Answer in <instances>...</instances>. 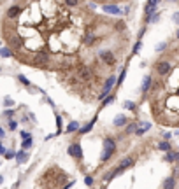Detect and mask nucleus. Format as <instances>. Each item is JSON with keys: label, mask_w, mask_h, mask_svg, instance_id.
<instances>
[{"label": "nucleus", "mask_w": 179, "mask_h": 189, "mask_svg": "<svg viewBox=\"0 0 179 189\" xmlns=\"http://www.w3.org/2000/svg\"><path fill=\"white\" fill-rule=\"evenodd\" d=\"M114 152H116V140L114 138H104V151L102 156H100V161L102 163L109 161Z\"/></svg>", "instance_id": "nucleus-1"}, {"label": "nucleus", "mask_w": 179, "mask_h": 189, "mask_svg": "<svg viewBox=\"0 0 179 189\" xmlns=\"http://www.w3.org/2000/svg\"><path fill=\"white\" fill-rule=\"evenodd\" d=\"M160 0H147L146 6H144V21L146 25L151 23V18H153V12H156V6Z\"/></svg>", "instance_id": "nucleus-2"}, {"label": "nucleus", "mask_w": 179, "mask_h": 189, "mask_svg": "<svg viewBox=\"0 0 179 189\" xmlns=\"http://www.w3.org/2000/svg\"><path fill=\"white\" fill-rule=\"evenodd\" d=\"M116 76H111V77H107L105 79V82H104V88H102V93L100 95H97V100H104V98L107 97L109 93H111V89H113L114 86H116Z\"/></svg>", "instance_id": "nucleus-3"}, {"label": "nucleus", "mask_w": 179, "mask_h": 189, "mask_svg": "<svg viewBox=\"0 0 179 189\" xmlns=\"http://www.w3.org/2000/svg\"><path fill=\"white\" fill-rule=\"evenodd\" d=\"M98 56H100V60H102L107 67H113L114 63H116V54H114L113 51H109V49H102V51L98 53Z\"/></svg>", "instance_id": "nucleus-4"}, {"label": "nucleus", "mask_w": 179, "mask_h": 189, "mask_svg": "<svg viewBox=\"0 0 179 189\" xmlns=\"http://www.w3.org/2000/svg\"><path fill=\"white\" fill-rule=\"evenodd\" d=\"M67 152H69V156H72L74 159H77V161H81L83 159V147H81L79 142H74L72 146H69Z\"/></svg>", "instance_id": "nucleus-5"}, {"label": "nucleus", "mask_w": 179, "mask_h": 189, "mask_svg": "<svg viewBox=\"0 0 179 189\" xmlns=\"http://www.w3.org/2000/svg\"><path fill=\"white\" fill-rule=\"evenodd\" d=\"M155 70H156L158 76H167L168 72H170V63H168L167 60H160L155 63Z\"/></svg>", "instance_id": "nucleus-6"}, {"label": "nucleus", "mask_w": 179, "mask_h": 189, "mask_svg": "<svg viewBox=\"0 0 179 189\" xmlns=\"http://www.w3.org/2000/svg\"><path fill=\"white\" fill-rule=\"evenodd\" d=\"M134 163H135V158H132V156H126L123 158L121 161H119V166H118V172L119 173H123L126 170V168H132L134 166Z\"/></svg>", "instance_id": "nucleus-7"}, {"label": "nucleus", "mask_w": 179, "mask_h": 189, "mask_svg": "<svg viewBox=\"0 0 179 189\" xmlns=\"http://www.w3.org/2000/svg\"><path fill=\"white\" fill-rule=\"evenodd\" d=\"M77 76H79V79H83V81H90V79H92V70H90V67L81 65L79 68H77Z\"/></svg>", "instance_id": "nucleus-8"}, {"label": "nucleus", "mask_w": 179, "mask_h": 189, "mask_svg": "<svg viewBox=\"0 0 179 189\" xmlns=\"http://www.w3.org/2000/svg\"><path fill=\"white\" fill-rule=\"evenodd\" d=\"M102 9L107 12V14H114V16H121V14L125 12V11H121V9L116 6V4H111V6H104Z\"/></svg>", "instance_id": "nucleus-9"}, {"label": "nucleus", "mask_w": 179, "mask_h": 189, "mask_svg": "<svg viewBox=\"0 0 179 189\" xmlns=\"http://www.w3.org/2000/svg\"><path fill=\"white\" fill-rule=\"evenodd\" d=\"M113 124L116 126V128H121V126L128 124V117H126L125 114H118V116L113 119Z\"/></svg>", "instance_id": "nucleus-10"}, {"label": "nucleus", "mask_w": 179, "mask_h": 189, "mask_svg": "<svg viewBox=\"0 0 179 189\" xmlns=\"http://www.w3.org/2000/svg\"><path fill=\"white\" fill-rule=\"evenodd\" d=\"M95 40H97V35H95L93 32H88L86 35L83 37V44H84V46H93Z\"/></svg>", "instance_id": "nucleus-11"}, {"label": "nucleus", "mask_w": 179, "mask_h": 189, "mask_svg": "<svg viewBox=\"0 0 179 189\" xmlns=\"http://www.w3.org/2000/svg\"><path fill=\"white\" fill-rule=\"evenodd\" d=\"M149 86H151V76H146L144 79H142V86H141V91L146 95L147 91H149Z\"/></svg>", "instance_id": "nucleus-12"}, {"label": "nucleus", "mask_w": 179, "mask_h": 189, "mask_svg": "<svg viewBox=\"0 0 179 189\" xmlns=\"http://www.w3.org/2000/svg\"><path fill=\"white\" fill-rule=\"evenodd\" d=\"M162 187H165V189L176 187V179H174V177H167V179H165V180L162 182Z\"/></svg>", "instance_id": "nucleus-13"}, {"label": "nucleus", "mask_w": 179, "mask_h": 189, "mask_svg": "<svg viewBox=\"0 0 179 189\" xmlns=\"http://www.w3.org/2000/svg\"><path fill=\"white\" fill-rule=\"evenodd\" d=\"M67 133H74V131H79V123L77 121H72V123L67 124V128H65Z\"/></svg>", "instance_id": "nucleus-14"}, {"label": "nucleus", "mask_w": 179, "mask_h": 189, "mask_svg": "<svg viewBox=\"0 0 179 189\" xmlns=\"http://www.w3.org/2000/svg\"><path fill=\"white\" fill-rule=\"evenodd\" d=\"M19 12H21V7L19 6H12L9 11H7V16L9 18H16V16H19Z\"/></svg>", "instance_id": "nucleus-15"}, {"label": "nucleus", "mask_w": 179, "mask_h": 189, "mask_svg": "<svg viewBox=\"0 0 179 189\" xmlns=\"http://www.w3.org/2000/svg\"><path fill=\"white\" fill-rule=\"evenodd\" d=\"M95 123H97V116H95V117H93L92 121H90V123L84 126V128H79V133H81V135H83V133H88V131L93 128V124H95Z\"/></svg>", "instance_id": "nucleus-16"}, {"label": "nucleus", "mask_w": 179, "mask_h": 189, "mask_svg": "<svg viewBox=\"0 0 179 189\" xmlns=\"http://www.w3.org/2000/svg\"><path fill=\"white\" fill-rule=\"evenodd\" d=\"M27 159H28V154L25 152V149H23V151H19V152L16 154V161L19 163V165H23V163L27 161Z\"/></svg>", "instance_id": "nucleus-17"}, {"label": "nucleus", "mask_w": 179, "mask_h": 189, "mask_svg": "<svg viewBox=\"0 0 179 189\" xmlns=\"http://www.w3.org/2000/svg\"><path fill=\"white\" fill-rule=\"evenodd\" d=\"M158 149H160V151H163V152H168V151H172V146L168 144V140H163V142H160V144H158Z\"/></svg>", "instance_id": "nucleus-18"}, {"label": "nucleus", "mask_w": 179, "mask_h": 189, "mask_svg": "<svg viewBox=\"0 0 179 189\" xmlns=\"http://www.w3.org/2000/svg\"><path fill=\"white\" fill-rule=\"evenodd\" d=\"M137 105H135V102H132V100H125L123 102V109H128V110H132V112H135L137 110Z\"/></svg>", "instance_id": "nucleus-19"}, {"label": "nucleus", "mask_w": 179, "mask_h": 189, "mask_svg": "<svg viewBox=\"0 0 179 189\" xmlns=\"http://www.w3.org/2000/svg\"><path fill=\"white\" fill-rule=\"evenodd\" d=\"M177 159V154L176 152H172V151H168V152H165V161H168V163H174Z\"/></svg>", "instance_id": "nucleus-20"}, {"label": "nucleus", "mask_w": 179, "mask_h": 189, "mask_svg": "<svg viewBox=\"0 0 179 189\" xmlns=\"http://www.w3.org/2000/svg\"><path fill=\"white\" fill-rule=\"evenodd\" d=\"M116 100V95H107V97L104 98V102H102V107H107V105H111V103Z\"/></svg>", "instance_id": "nucleus-21"}, {"label": "nucleus", "mask_w": 179, "mask_h": 189, "mask_svg": "<svg viewBox=\"0 0 179 189\" xmlns=\"http://www.w3.org/2000/svg\"><path fill=\"white\" fill-rule=\"evenodd\" d=\"M141 123H130L128 126H126V130H125V135H130V133H134V131L137 130V126H139Z\"/></svg>", "instance_id": "nucleus-22"}, {"label": "nucleus", "mask_w": 179, "mask_h": 189, "mask_svg": "<svg viewBox=\"0 0 179 189\" xmlns=\"http://www.w3.org/2000/svg\"><path fill=\"white\" fill-rule=\"evenodd\" d=\"M125 77H126V67L121 70V74H119L118 81H116V86H121V84H123V81H125Z\"/></svg>", "instance_id": "nucleus-23"}, {"label": "nucleus", "mask_w": 179, "mask_h": 189, "mask_svg": "<svg viewBox=\"0 0 179 189\" xmlns=\"http://www.w3.org/2000/svg\"><path fill=\"white\" fill-rule=\"evenodd\" d=\"M11 49H7V47H4V49H0V56L2 58H11Z\"/></svg>", "instance_id": "nucleus-24"}, {"label": "nucleus", "mask_w": 179, "mask_h": 189, "mask_svg": "<svg viewBox=\"0 0 179 189\" xmlns=\"http://www.w3.org/2000/svg\"><path fill=\"white\" fill-rule=\"evenodd\" d=\"M141 47H142V42H141V40H137L135 46H134V49H132V54H137L139 51H141Z\"/></svg>", "instance_id": "nucleus-25"}, {"label": "nucleus", "mask_w": 179, "mask_h": 189, "mask_svg": "<svg viewBox=\"0 0 179 189\" xmlns=\"http://www.w3.org/2000/svg\"><path fill=\"white\" fill-rule=\"evenodd\" d=\"M84 184H86L88 187H92L93 184H95V180H93V177H92V175H86V177H84Z\"/></svg>", "instance_id": "nucleus-26"}, {"label": "nucleus", "mask_w": 179, "mask_h": 189, "mask_svg": "<svg viewBox=\"0 0 179 189\" xmlns=\"http://www.w3.org/2000/svg\"><path fill=\"white\" fill-rule=\"evenodd\" d=\"M30 146H32V137H28V138H23V149H28Z\"/></svg>", "instance_id": "nucleus-27"}, {"label": "nucleus", "mask_w": 179, "mask_h": 189, "mask_svg": "<svg viewBox=\"0 0 179 189\" xmlns=\"http://www.w3.org/2000/svg\"><path fill=\"white\" fill-rule=\"evenodd\" d=\"M18 79H19V82H21V84H25V86H30V81H28L25 76H18Z\"/></svg>", "instance_id": "nucleus-28"}, {"label": "nucleus", "mask_w": 179, "mask_h": 189, "mask_svg": "<svg viewBox=\"0 0 179 189\" xmlns=\"http://www.w3.org/2000/svg\"><path fill=\"white\" fill-rule=\"evenodd\" d=\"M67 2V6H70V7H77L79 6V0H65Z\"/></svg>", "instance_id": "nucleus-29"}, {"label": "nucleus", "mask_w": 179, "mask_h": 189, "mask_svg": "<svg viewBox=\"0 0 179 189\" xmlns=\"http://www.w3.org/2000/svg\"><path fill=\"white\" fill-rule=\"evenodd\" d=\"M162 137H163V140H170V138H172V133H170V131H163Z\"/></svg>", "instance_id": "nucleus-30"}, {"label": "nucleus", "mask_w": 179, "mask_h": 189, "mask_svg": "<svg viewBox=\"0 0 179 189\" xmlns=\"http://www.w3.org/2000/svg\"><path fill=\"white\" fill-rule=\"evenodd\" d=\"M172 21L176 23V25H179V11H176V12L172 14Z\"/></svg>", "instance_id": "nucleus-31"}, {"label": "nucleus", "mask_w": 179, "mask_h": 189, "mask_svg": "<svg viewBox=\"0 0 179 189\" xmlns=\"http://www.w3.org/2000/svg\"><path fill=\"white\" fill-rule=\"evenodd\" d=\"M9 128H11V130H16V128H18V121L11 119V121H9Z\"/></svg>", "instance_id": "nucleus-32"}, {"label": "nucleus", "mask_w": 179, "mask_h": 189, "mask_svg": "<svg viewBox=\"0 0 179 189\" xmlns=\"http://www.w3.org/2000/svg\"><path fill=\"white\" fill-rule=\"evenodd\" d=\"M165 47H167V42H162V44H158V46H156V51L160 53V51H163Z\"/></svg>", "instance_id": "nucleus-33"}, {"label": "nucleus", "mask_w": 179, "mask_h": 189, "mask_svg": "<svg viewBox=\"0 0 179 189\" xmlns=\"http://www.w3.org/2000/svg\"><path fill=\"white\" fill-rule=\"evenodd\" d=\"M4 105H7V107H11V105H14V102H12L11 98H6V100H4Z\"/></svg>", "instance_id": "nucleus-34"}, {"label": "nucleus", "mask_w": 179, "mask_h": 189, "mask_svg": "<svg viewBox=\"0 0 179 189\" xmlns=\"http://www.w3.org/2000/svg\"><path fill=\"white\" fill-rule=\"evenodd\" d=\"M14 156H16V154H14V152H12V151L6 152V158H7V159H12V158H14Z\"/></svg>", "instance_id": "nucleus-35"}, {"label": "nucleus", "mask_w": 179, "mask_h": 189, "mask_svg": "<svg viewBox=\"0 0 179 189\" xmlns=\"http://www.w3.org/2000/svg\"><path fill=\"white\" fill-rule=\"evenodd\" d=\"M12 114H14V110H6V112H4V116H7V117H11Z\"/></svg>", "instance_id": "nucleus-36"}, {"label": "nucleus", "mask_w": 179, "mask_h": 189, "mask_svg": "<svg viewBox=\"0 0 179 189\" xmlns=\"http://www.w3.org/2000/svg\"><path fill=\"white\" fill-rule=\"evenodd\" d=\"M21 137H23V138H28V137H30V133H27V131H21Z\"/></svg>", "instance_id": "nucleus-37"}, {"label": "nucleus", "mask_w": 179, "mask_h": 189, "mask_svg": "<svg viewBox=\"0 0 179 189\" xmlns=\"http://www.w3.org/2000/svg\"><path fill=\"white\" fill-rule=\"evenodd\" d=\"M0 154H6V149H4V146L0 144Z\"/></svg>", "instance_id": "nucleus-38"}, {"label": "nucleus", "mask_w": 179, "mask_h": 189, "mask_svg": "<svg viewBox=\"0 0 179 189\" xmlns=\"http://www.w3.org/2000/svg\"><path fill=\"white\" fill-rule=\"evenodd\" d=\"M0 137H4V130L2 128H0Z\"/></svg>", "instance_id": "nucleus-39"}, {"label": "nucleus", "mask_w": 179, "mask_h": 189, "mask_svg": "<svg viewBox=\"0 0 179 189\" xmlns=\"http://www.w3.org/2000/svg\"><path fill=\"white\" fill-rule=\"evenodd\" d=\"M174 135H176V137H179V130H176V133H174Z\"/></svg>", "instance_id": "nucleus-40"}, {"label": "nucleus", "mask_w": 179, "mask_h": 189, "mask_svg": "<svg viewBox=\"0 0 179 189\" xmlns=\"http://www.w3.org/2000/svg\"><path fill=\"white\" fill-rule=\"evenodd\" d=\"M176 39H179V30H177V33H176Z\"/></svg>", "instance_id": "nucleus-41"}, {"label": "nucleus", "mask_w": 179, "mask_h": 189, "mask_svg": "<svg viewBox=\"0 0 179 189\" xmlns=\"http://www.w3.org/2000/svg\"><path fill=\"white\" fill-rule=\"evenodd\" d=\"M2 180H4V177H2V175H0V184H2Z\"/></svg>", "instance_id": "nucleus-42"}, {"label": "nucleus", "mask_w": 179, "mask_h": 189, "mask_svg": "<svg viewBox=\"0 0 179 189\" xmlns=\"http://www.w3.org/2000/svg\"><path fill=\"white\" fill-rule=\"evenodd\" d=\"M167 2H177V0H167Z\"/></svg>", "instance_id": "nucleus-43"}]
</instances>
